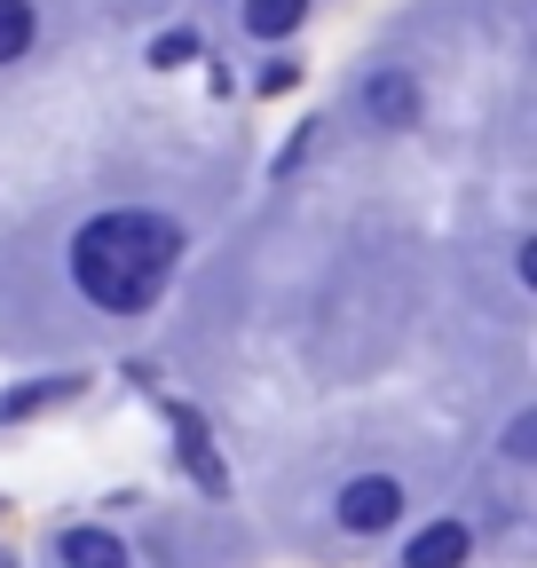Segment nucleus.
<instances>
[{
    "instance_id": "1",
    "label": "nucleus",
    "mask_w": 537,
    "mask_h": 568,
    "mask_svg": "<svg viewBox=\"0 0 537 568\" xmlns=\"http://www.w3.org/2000/svg\"><path fill=\"white\" fill-rule=\"evenodd\" d=\"M182 261V230L159 222V213H103L72 237V276L80 293L111 316H134L166 293V276Z\"/></svg>"
},
{
    "instance_id": "2",
    "label": "nucleus",
    "mask_w": 537,
    "mask_h": 568,
    "mask_svg": "<svg viewBox=\"0 0 537 568\" xmlns=\"http://www.w3.org/2000/svg\"><path fill=\"white\" fill-rule=\"evenodd\" d=\"M395 514H403V489H395L387 474H364V481L341 489V529H356V537L395 529Z\"/></svg>"
},
{
    "instance_id": "3",
    "label": "nucleus",
    "mask_w": 537,
    "mask_h": 568,
    "mask_svg": "<svg viewBox=\"0 0 537 568\" xmlns=\"http://www.w3.org/2000/svg\"><path fill=\"white\" fill-rule=\"evenodd\" d=\"M364 111L379 126H412L419 119V80H412V71H372V80H364Z\"/></svg>"
},
{
    "instance_id": "4",
    "label": "nucleus",
    "mask_w": 537,
    "mask_h": 568,
    "mask_svg": "<svg viewBox=\"0 0 537 568\" xmlns=\"http://www.w3.org/2000/svg\"><path fill=\"white\" fill-rule=\"evenodd\" d=\"M466 552H475V529L466 521H427L412 537V552H403V568H466Z\"/></svg>"
},
{
    "instance_id": "5",
    "label": "nucleus",
    "mask_w": 537,
    "mask_h": 568,
    "mask_svg": "<svg viewBox=\"0 0 537 568\" xmlns=\"http://www.w3.org/2000/svg\"><path fill=\"white\" fill-rule=\"evenodd\" d=\"M63 568H126V545L111 529H63Z\"/></svg>"
},
{
    "instance_id": "6",
    "label": "nucleus",
    "mask_w": 537,
    "mask_h": 568,
    "mask_svg": "<svg viewBox=\"0 0 537 568\" xmlns=\"http://www.w3.org/2000/svg\"><path fill=\"white\" fill-rule=\"evenodd\" d=\"M301 17H308V0H245V32L253 40H285Z\"/></svg>"
},
{
    "instance_id": "7",
    "label": "nucleus",
    "mask_w": 537,
    "mask_h": 568,
    "mask_svg": "<svg viewBox=\"0 0 537 568\" xmlns=\"http://www.w3.org/2000/svg\"><path fill=\"white\" fill-rule=\"evenodd\" d=\"M32 32H40L32 0H0V63H17V55L32 48Z\"/></svg>"
},
{
    "instance_id": "8",
    "label": "nucleus",
    "mask_w": 537,
    "mask_h": 568,
    "mask_svg": "<svg viewBox=\"0 0 537 568\" xmlns=\"http://www.w3.org/2000/svg\"><path fill=\"white\" fill-rule=\"evenodd\" d=\"M506 458H537V418H529V410L506 426Z\"/></svg>"
}]
</instances>
